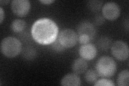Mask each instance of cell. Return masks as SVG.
Returning a JSON list of instances; mask_svg holds the SVG:
<instances>
[{
	"label": "cell",
	"mask_w": 129,
	"mask_h": 86,
	"mask_svg": "<svg viewBox=\"0 0 129 86\" xmlns=\"http://www.w3.org/2000/svg\"><path fill=\"white\" fill-rule=\"evenodd\" d=\"M59 28L55 22L47 18H40L31 27V35L36 42L43 45L53 43L58 36Z\"/></svg>",
	"instance_id": "cell-1"
},
{
	"label": "cell",
	"mask_w": 129,
	"mask_h": 86,
	"mask_svg": "<svg viewBox=\"0 0 129 86\" xmlns=\"http://www.w3.org/2000/svg\"><path fill=\"white\" fill-rule=\"evenodd\" d=\"M95 69L99 76L109 78L115 74L117 71V64L111 57L103 56L96 62Z\"/></svg>",
	"instance_id": "cell-2"
},
{
	"label": "cell",
	"mask_w": 129,
	"mask_h": 86,
	"mask_svg": "<svg viewBox=\"0 0 129 86\" xmlns=\"http://www.w3.org/2000/svg\"><path fill=\"white\" fill-rule=\"evenodd\" d=\"M22 51L21 42L14 37H7L3 38L1 42V51L8 58H14L17 56Z\"/></svg>",
	"instance_id": "cell-3"
},
{
	"label": "cell",
	"mask_w": 129,
	"mask_h": 86,
	"mask_svg": "<svg viewBox=\"0 0 129 86\" xmlns=\"http://www.w3.org/2000/svg\"><path fill=\"white\" fill-rule=\"evenodd\" d=\"M58 39L62 45L65 48L74 47L78 41V35L71 28H65L61 31Z\"/></svg>",
	"instance_id": "cell-4"
},
{
	"label": "cell",
	"mask_w": 129,
	"mask_h": 86,
	"mask_svg": "<svg viewBox=\"0 0 129 86\" xmlns=\"http://www.w3.org/2000/svg\"><path fill=\"white\" fill-rule=\"evenodd\" d=\"M111 52L117 60L125 61L128 58V46L126 43L122 40H117L111 45Z\"/></svg>",
	"instance_id": "cell-5"
},
{
	"label": "cell",
	"mask_w": 129,
	"mask_h": 86,
	"mask_svg": "<svg viewBox=\"0 0 129 86\" xmlns=\"http://www.w3.org/2000/svg\"><path fill=\"white\" fill-rule=\"evenodd\" d=\"M31 4L28 0H14L11 2V9L13 13L19 17L25 16L30 10Z\"/></svg>",
	"instance_id": "cell-6"
},
{
	"label": "cell",
	"mask_w": 129,
	"mask_h": 86,
	"mask_svg": "<svg viewBox=\"0 0 129 86\" xmlns=\"http://www.w3.org/2000/svg\"><path fill=\"white\" fill-rule=\"evenodd\" d=\"M120 14V10L118 4L114 2L105 3L102 8V15L105 19L114 20L117 19Z\"/></svg>",
	"instance_id": "cell-7"
},
{
	"label": "cell",
	"mask_w": 129,
	"mask_h": 86,
	"mask_svg": "<svg viewBox=\"0 0 129 86\" xmlns=\"http://www.w3.org/2000/svg\"><path fill=\"white\" fill-rule=\"evenodd\" d=\"M78 35H86L92 40L95 37L96 31L95 25L89 21H83L77 26Z\"/></svg>",
	"instance_id": "cell-8"
},
{
	"label": "cell",
	"mask_w": 129,
	"mask_h": 86,
	"mask_svg": "<svg viewBox=\"0 0 129 86\" xmlns=\"http://www.w3.org/2000/svg\"><path fill=\"white\" fill-rule=\"evenodd\" d=\"M98 50L94 44L87 43L80 46L79 53L81 58L86 60H90L95 58Z\"/></svg>",
	"instance_id": "cell-9"
},
{
	"label": "cell",
	"mask_w": 129,
	"mask_h": 86,
	"mask_svg": "<svg viewBox=\"0 0 129 86\" xmlns=\"http://www.w3.org/2000/svg\"><path fill=\"white\" fill-rule=\"evenodd\" d=\"M88 68V64L86 60L82 58L76 59L72 65V69L74 73L77 75L85 73Z\"/></svg>",
	"instance_id": "cell-10"
},
{
	"label": "cell",
	"mask_w": 129,
	"mask_h": 86,
	"mask_svg": "<svg viewBox=\"0 0 129 86\" xmlns=\"http://www.w3.org/2000/svg\"><path fill=\"white\" fill-rule=\"evenodd\" d=\"M61 85L63 86H79L81 85V80L79 76L75 73L67 74L61 79Z\"/></svg>",
	"instance_id": "cell-11"
},
{
	"label": "cell",
	"mask_w": 129,
	"mask_h": 86,
	"mask_svg": "<svg viewBox=\"0 0 129 86\" xmlns=\"http://www.w3.org/2000/svg\"><path fill=\"white\" fill-rule=\"evenodd\" d=\"M26 26V23L24 20L21 19H16L12 22L10 28L11 30L16 33H19L24 30Z\"/></svg>",
	"instance_id": "cell-12"
},
{
	"label": "cell",
	"mask_w": 129,
	"mask_h": 86,
	"mask_svg": "<svg viewBox=\"0 0 129 86\" xmlns=\"http://www.w3.org/2000/svg\"><path fill=\"white\" fill-rule=\"evenodd\" d=\"M84 79L87 83L89 84H94L99 77V74L96 70L94 69H89L84 73Z\"/></svg>",
	"instance_id": "cell-13"
},
{
	"label": "cell",
	"mask_w": 129,
	"mask_h": 86,
	"mask_svg": "<svg viewBox=\"0 0 129 86\" xmlns=\"http://www.w3.org/2000/svg\"><path fill=\"white\" fill-rule=\"evenodd\" d=\"M117 83L119 86H128L129 85V72L124 70L118 75Z\"/></svg>",
	"instance_id": "cell-14"
},
{
	"label": "cell",
	"mask_w": 129,
	"mask_h": 86,
	"mask_svg": "<svg viewBox=\"0 0 129 86\" xmlns=\"http://www.w3.org/2000/svg\"><path fill=\"white\" fill-rule=\"evenodd\" d=\"M22 53L23 58L27 60H33L37 55L36 49L31 46H26L24 47Z\"/></svg>",
	"instance_id": "cell-15"
},
{
	"label": "cell",
	"mask_w": 129,
	"mask_h": 86,
	"mask_svg": "<svg viewBox=\"0 0 129 86\" xmlns=\"http://www.w3.org/2000/svg\"><path fill=\"white\" fill-rule=\"evenodd\" d=\"M98 46L102 51H107L111 47L112 45L111 39L106 36L101 37L97 42Z\"/></svg>",
	"instance_id": "cell-16"
},
{
	"label": "cell",
	"mask_w": 129,
	"mask_h": 86,
	"mask_svg": "<svg viewBox=\"0 0 129 86\" xmlns=\"http://www.w3.org/2000/svg\"><path fill=\"white\" fill-rule=\"evenodd\" d=\"M103 2L101 1H90L87 3V6L92 12H98L101 9Z\"/></svg>",
	"instance_id": "cell-17"
},
{
	"label": "cell",
	"mask_w": 129,
	"mask_h": 86,
	"mask_svg": "<svg viewBox=\"0 0 129 86\" xmlns=\"http://www.w3.org/2000/svg\"><path fill=\"white\" fill-rule=\"evenodd\" d=\"M94 85H106V86H114L115 83L112 81L106 78L101 79L97 80L94 84Z\"/></svg>",
	"instance_id": "cell-18"
},
{
	"label": "cell",
	"mask_w": 129,
	"mask_h": 86,
	"mask_svg": "<svg viewBox=\"0 0 129 86\" xmlns=\"http://www.w3.org/2000/svg\"><path fill=\"white\" fill-rule=\"evenodd\" d=\"M51 44L52 48L56 52H62L65 49V48L63 47L62 45L60 44L58 38H56L54 42Z\"/></svg>",
	"instance_id": "cell-19"
},
{
	"label": "cell",
	"mask_w": 129,
	"mask_h": 86,
	"mask_svg": "<svg viewBox=\"0 0 129 86\" xmlns=\"http://www.w3.org/2000/svg\"><path fill=\"white\" fill-rule=\"evenodd\" d=\"M105 20H106V19L104 18L103 15H97L95 16L94 19V22L96 25L100 26L104 24V23L105 22Z\"/></svg>",
	"instance_id": "cell-20"
},
{
	"label": "cell",
	"mask_w": 129,
	"mask_h": 86,
	"mask_svg": "<svg viewBox=\"0 0 129 86\" xmlns=\"http://www.w3.org/2000/svg\"><path fill=\"white\" fill-rule=\"evenodd\" d=\"M91 39L86 35H78V41L81 44H85L90 42Z\"/></svg>",
	"instance_id": "cell-21"
},
{
	"label": "cell",
	"mask_w": 129,
	"mask_h": 86,
	"mask_svg": "<svg viewBox=\"0 0 129 86\" xmlns=\"http://www.w3.org/2000/svg\"><path fill=\"white\" fill-rule=\"evenodd\" d=\"M5 18V12H4L3 8L0 7V23L2 24L3 20Z\"/></svg>",
	"instance_id": "cell-22"
},
{
	"label": "cell",
	"mask_w": 129,
	"mask_h": 86,
	"mask_svg": "<svg viewBox=\"0 0 129 86\" xmlns=\"http://www.w3.org/2000/svg\"><path fill=\"white\" fill-rule=\"evenodd\" d=\"M40 2H41L44 5H50V4L54 2V0H40Z\"/></svg>",
	"instance_id": "cell-23"
},
{
	"label": "cell",
	"mask_w": 129,
	"mask_h": 86,
	"mask_svg": "<svg viewBox=\"0 0 129 86\" xmlns=\"http://www.w3.org/2000/svg\"><path fill=\"white\" fill-rule=\"evenodd\" d=\"M9 2V1H0V3L1 5H6Z\"/></svg>",
	"instance_id": "cell-24"
}]
</instances>
